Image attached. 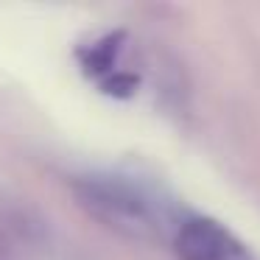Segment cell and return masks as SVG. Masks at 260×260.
Segmentation results:
<instances>
[{
    "label": "cell",
    "mask_w": 260,
    "mask_h": 260,
    "mask_svg": "<svg viewBox=\"0 0 260 260\" xmlns=\"http://www.w3.org/2000/svg\"><path fill=\"white\" fill-rule=\"evenodd\" d=\"M79 204L101 224L135 241H157L162 235L165 215L146 185L120 174H87L73 182Z\"/></svg>",
    "instance_id": "obj_1"
},
{
    "label": "cell",
    "mask_w": 260,
    "mask_h": 260,
    "mask_svg": "<svg viewBox=\"0 0 260 260\" xmlns=\"http://www.w3.org/2000/svg\"><path fill=\"white\" fill-rule=\"evenodd\" d=\"M176 260H257L226 224L210 215H187L174 230Z\"/></svg>",
    "instance_id": "obj_2"
},
{
    "label": "cell",
    "mask_w": 260,
    "mask_h": 260,
    "mask_svg": "<svg viewBox=\"0 0 260 260\" xmlns=\"http://www.w3.org/2000/svg\"><path fill=\"white\" fill-rule=\"evenodd\" d=\"M120 42H123V34L120 31H115V34H107L101 37L98 42H92V45L81 48L79 51V62L81 68H84L87 76H95V79H107V76L115 73V59H118L120 53Z\"/></svg>",
    "instance_id": "obj_3"
},
{
    "label": "cell",
    "mask_w": 260,
    "mask_h": 260,
    "mask_svg": "<svg viewBox=\"0 0 260 260\" xmlns=\"http://www.w3.org/2000/svg\"><path fill=\"white\" fill-rule=\"evenodd\" d=\"M101 90L109 92V95H118V98H129L132 92L137 90V76L118 73V70H115L112 76H107V79L101 81Z\"/></svg>",
    "instance_id": "obj_4"
}]
</instances>
